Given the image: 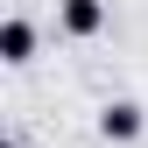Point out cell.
<instances>
[{"instance_id":"6da1fadb","label":"cell","mask_w":148,"mask_h":148,"mask_svg":"<svg viewBox=\"0 0 148 148\" xmlns=\"http://www.w3.org/2000/svg\"><path fill=\"white\" fill-rule=\"evenodd\" d=\"M92 127H99V141L127 148V141H141V134H148V106H141V99H106Z\"/></svg>"},{"instance_id":"7a4b0ae2","label":"cell","mask_w":148,"mask_h":148,"mask_svg":"<svg viewBox=\"0 0 148 148\" xmlns=\"http://www.w3.org/2000/svg\"><path fill=\"white\" fill-rule=\"evenodd\" d=\"M57 28L71 35V42L106 35V0H57Z\"/></svg>"},{"instance_id":"277c9868","label":"cell","mask_w":148,"mask_h":148,"mask_svg":"<svg viewBox=\"0 0 148 148\" xmlns=\"http://www.w3.org/2000/svg\"><path fill=\"white\" fill-rule=\"evenodd\" d=\"M0 148H21V141H14V134H7V141H0Z\"/></svg>"},{"instance_id":"3957f363","label":"cell","mask_w":148,"mask_h":148,"mask_svg":"<svg viewBox=\"0 0 148 148\" xmlns=\"http://www.w3.org/2000/svg\"><path fill=\"white\" fill-rule=\"evenodd\" d=\"M0 57H7L14 71L35 64V21H28V14H7V21H0Z\"/></svg>"}]
</instances>
